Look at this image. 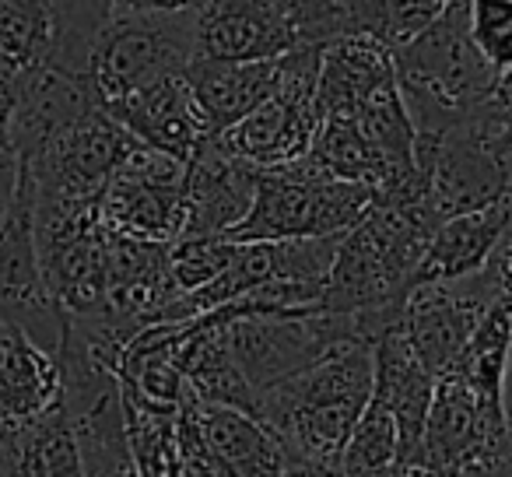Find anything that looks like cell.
<instances>
[{"label": "cell", "mask_w": 512, "mask_h": 477, "mask_svg": "<svg viewBox=\"0 0 512 477\" xmlns=\"http://www.w3.org/2000/svg\"><path fill=\"white\" fill-rule=\"evenodd\" d=\"M393 74L414 130L428 137H439L509 88V71H495L470 39L467 0H449L428 29L393 50Z\"/></svg>", "instance_id": "cell-1"}, {"label": "cell", "mask_w": 512, "mask_h": 477, "mask_svg": "<svg viewBox=\"0 0 512 477\" xmlns=\"http://www.w3.org/2000/svg\"><path fill=\"white\" fill-rule=\"evenodd\" d=\"M509 113V88H502L439 137L418 134L414 162L428 172V211L435 225L512 197Z\"/></svg>", "instance_id": "cell-2"}, {"label": "cell", "mask_w": 512, "mask_h": 477, "mask_svg": "<svg viewBox=\"0 0 512 477\" xmlns=\"http://www.w3.org/2000/svg\"><path fill=\"white\" fill-rule=\"evenodd\" d=\"M376 190L355 179L313 176L302 165L256 172L253 204L246 218L225 235L232 243H278L299 235L348 232L372 207Z\"/></svg>", "instance_id": "cell-3"}, {"label": "cell", "mask_w": 512, "mask_h": 477, "mask_svg": "<svg viewBox=\"0 0 512 477\" xmlns=\"http://www.w3.org/2000/svg\"><path fill=\"white\" fill-rule=\"evenodd\" d=\"M197 57V8L169 15H123L113 11L88 53V78L106 106L151 81L183 74Z\"/></svg>", "instance_id": "cell-4"}, {"label": "cell", "mask_w": 512, "mask_h": 477, "mask_svg": "<svg viewBox=\"0 0 512 477\" xmlns=\"http://www.w3.org/2000/svg\"><path fill=\"white\" fill-rule=\"evenodd\" d=\"M183 169L186 162L134 141L99 190V200H95L99 221L116 232L151 239V243L179 239L183 232Z\"/></svg>", "instance_id": "cell-5"}, {"label": "cell", "mask_w": 512, "mask_h": 477, "mask_svg": "<svg viewBox=\"0 0 512 477\" xmlns=\"http://www.w3.org/2000/svg\"><path fill=\"white\" fill-rule=\"evenodd\" d=\"M130 144L134 137L106 109H92L60 127L22 165L25 186L43 200H95Z\"/></svg>", "instance_id": "cell-6"}, {"label": "cell", "mask_w": 512, "mask_h": 477, "mask_svg": "<svg viewBox=\"0 0 512 477\" xmlns=\"http://www.w3.org/2000/svg\"><path fill=\"white\" fill-rule=\"evenodd\" d=\"M256 172L249 162L225 155L207 137L183 169V232L228 235L253 204Z\"/></svg>", "instance_id": "cell-7"}, {"label": "cell", "mask_w": 512, "mask_h": 477, "mask_svg": "<svg viewBox=\"0 0 512 477\" xmlns=\"http://www.w3.org/2000/svg\"><path fill=\"white\" fill-rule=\"evenodd\" d=\"M102 109H106L137 144L165 151V155L179 158V162H190L193 151L207 141L204 116H200L183 74L151 81V85L137 88V92L109 99Z\"/></svg>", "instance_id": "cell-8"}, {"label": "cell", "mask_w": 512, "mask_h": 477, "mask_svg": "<svg viewBox=\"0 0 512 477\" xmlns=\"http://www.w3.org/2000/svg\"><path fill=\"white\" fill-rule=\"evenodd\" d=\"M509 439V418L505 414L481 411L470 386L456 372H439L432 383L425 425H421L418 463L432 474H442L467 453L484 442Z\"/></svg>", "instance_id": "cell-9"}, {"label": "cell", "mask_w": 512, "mask_h": 477, "mask_svg": "<svg viewBox=\"0 0 512 477\" xmlns=\"http://www.w3.org/2000/svg\"><path fill=\"white\" fill-rule=\"evenodd\" d=\"M435 376L411 351L404 330L390 327L372 344V400L386 407L400 432V463H418L421 425H425L428 400Z\"/></svg>", "instance_id": "cell-10"}, {"label": "cell", "mask_w": 512, "mask_h": 477, "mask_svg": "<svg viewBox=\"0 0 512 477\" xmlns=\"http://www.w3.org/2000/svg\"><path fill=\"white\" fill-rule=\"evenodd\" d=\"M183 81L204 116L207 137L232 127L235 120L271 99L278 88V57L271 60H211L193 57L183 67Z\"/></svg>", "instance_id": "cell-11"}, {"label": "cell", "mask_w": 512, "mask_h": 477, "mask_svg": "<svg viewBox=\"0 0 512 477\" xmlns=\"http://www.w3.org/2000/svg\"><path fill=\"white\" fill-rule=\"evenodd\" d=\"M60 404L57 351L32 341L18 323L0 320V432L36 421Z\"/></svg>", "instance_id": "cell-12"}, {"label": "cell", "mask_w": 512, "mask_h": 477, "mask_svg": "<svg viewBox=\"0 0 512 477\" xmlns=\"http://www.w3.org/2000/svg\"><path fill=\"white\" fill-rule=\"evenodd\" d=\"M509 204L512 197H502L488 207H477V211L442 218L421 250V260L411 274V288L428 285V281L467 278V274L481 271L495 243L509 232Z\"/></svg>", "instance_id": "cell-13"}, {"label": "cell", "mask_w": 512, "mask_h": 477, "mask_svg": "<svg viewBox=\"0 0 512 477\" xmlns=\"http://www.w3.org/2000/svg\"><path fill=\"white\" fill-rule=\"evenodd\" d=\"M393 78V50L362 32L323 43L316 74V109L323 113H355L383 81Z\"/></svg>", "instance_id": "cell-14"}, {"label": "cell", "mask_w": 512, "mask_h": 477, "mask_svg": "<svg viewBox=\"0 0 512 477\" xmlns=\"http://www.w3.org/2000/svg\"><path fill=\"white\" fill-rule=\"evenodd\" d=\"M197 421L207 449L228 477H278L288 453L249 411L225 404H200Z\"/></svg>", "instance_id": "cell-15"}, {"label": "cell", "mask_w": 512, "mask_h": 477, "mask_svg": "<svg viewBox=\"0 0 512 477\" xmlns=\"http://www.w3.org/2000/svg\"><path fill=\"white\" fill-rule=\"evenodd\" d=\"M0 477H88L64 407L0 432Z\"/></svg>", "instance_id": "cell-16"}, {"label": "cell", "mask_w": 512, "mask_h": 477, "mask_svg": "<svg viewBox=\"0 0 512 477\" xmlns=\"http://www.w3.org/2000/svg\"><path fill=\"white\" fill-rule=\"evenodd\" d=\"M295 165H302L313 176L369 183L372 190L383 179V162L369 148V141L362 137V130H358L351 113H323L313 130V141H309L306 155L295 158Z\"/></svg>", "instance_id": "cell-17"}, {"label": "cell", "mask_w": 512, "mask_h": 477, "mask_svg": "<svg viewBox=\"0 0 512 477\" xmlns=\"http://www.w3.org/2000/svg\"><path fill=\"white\" fill-rule=\"evenodd\" d=\"M355 123L362 130V137L369 141V148L379 155L383 162V179H397L404 172L418 169L414 162V141H418V130H414L411 116H407V106L400 99V88H397V74L390 81L376 88L369 99H362V106L355 109Z\"/></svg>", "instance_id": "cell-18"}, {"label": "cell", "mask_w": 512, "mask_h": 477, "mask_svg": "<svg viewBox=\"0 0 512 477\" xmlns=\"http://www.w3.org/2000/svg\"><path fill=\"white\" fill-rule=\"evenodd\" d=\"M400 463V432L393 414L379 400H365L362 414L351 425L348 439L337 456V470L344 477H372Z\"/></svg>", "instance_id": "cell-19"}, {"label": "cell", "mask_w": 512, "mask_h": 477, "mask_svg": "<svg viewBox=\"0 0 512 477\" xmlns=\"http://www.w3.org/2000/svg\"><path fill=\"white\" fill-rule=\"evenodd\" d=\"M235 243L225 235H179L169 243V274L176 292H193L232 260Z\"/></svg>", "instance_id": "cell-20"}, {"label": "cell", "mask_w": 512, "mask_h": 477, "mask_svg": "<svg viewBox=\"0 0 512 477\" xmlns=\"http://www.w3.org/2000/svg\"><path fill=\"white\" fill-rule=\"evenodd\" d=\"M467 29L481 57L495 71L512 60V0H467Z\"/></svg>", "instance_id": "cell-21"}, {"label": "cell", "mask_w": 512, "mask_h": 477, "mask_svg": "<svg viewBox=\"0 0 512 477\" xmlns=\"http://www.w3.org/2000/svg\"><path fill=\"white\" fill-rule=\"evenodd\" d=\"M22 197V158L11 144H0V225Z\"/></svg>", "instance_id": "cell-22"}, {"label": "cell", "mask_w": 512, "mask_h": 477, "mask_svg": "<svg viewBox=\"0 0 512 477\" xmlns=\"http://www.w3.org/2000/svg\"><path fill=\"white\" fill-rule=\"evenodd\" d=\"M204 0H113V11L123 15H169V11L197 8Z\"/></svg>", "instance_id": "cell-23"}, {"label": "cell", "mask_w": 512, "mask_h": 477, "mask_svg": "<svg viewBox=\"0 0 512 477\" xmlns=\"http://www.w3.org/2000/svg\"><path fill=\"white\" fill-rule=\"evenodd\" d=\"M278 477H344L337 467H327V463H306V460H288L281 467Z\"/></svg>", "instance_id": "cell-24"}, {"label": "cell", "mask_w": 512, "mask_h": 477, "mask_svg": "<svg viewBox=\"0 0 512 477\" xmlns=\"http://www.w3.org/2000/svg\"><path fill=\"white\" fill-rule=\"evenodd\" d=\"M11 99H8V92L0 88V144H11Z\"/></svg>", "instance_id": "cell-25"}]
</instances>
